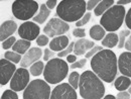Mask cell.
<instances>
[{
	"mask_svg": "<svg viewBox=\"0 0 131 99\" xmlns=\"http://www.w3.org/2000/svg\"><path fill=\"white\" fill-rule=\"evenodd\" d=\"M91 67L101 80L111 83L118 71V59L111 50H102L92 58Z\"/></svg>",
	"mask_w": 131,
	"mask_h": 99,
	"instance_id": "1",
	"label": "cell"
},
{
	"mask_svg": "<svg viewBox=\"0 0 131 99\" xmlns=\"http://www.w3.org/2000/svg\"><path fill=\"white\" fill-rule=\"evenodd\" d=\"M79 89L83 99H101L105 94L102 80L92 71H85L81 75Z\"/></svg>",
	"mask_w": 131,
	"mask_h": 99,
	"instance_id": "2",
	"label": "cell"
},
{
	"mask_svg": "<svg viewBox=\"0 0 131 99\" xmlns=\"http://www.w3.org/2000/svg\"><path fill=\"white\" fill-rule=\"evenodd\" d=\"M87 9V2L84 0H64L57 7V14L66 22L79 21Z\"/></svg>",
	"mask_w": 131,
	"mask_h": 99,
	"instance_id": "3",
	"label": "cell"
},
{
	"mask_svg": "<svg viewBox=\"0 0 131 99\" xmlns=\"http://www.w3.org/2000/svg\"><path fill=\"white\" fill-rule=\"evenodd\" d=\"M126 10L124 6L121 5H113L110 9H108L100 19L101 26L110 33L116 32L119 29L125 19Z\"/></svg>",
	"mask_w": 131,
	"mask_h": 99,
	"instance_id": "4",
	"label": "cell"
},
{
	"mask_svg": "<svg viewBox=\"0 0 131 99\" xmlns=\"http://www.w3.org/2000/svg\"><path fill=\"white\" fill-rule=\"evenodd\" d=\"M69 67L64 60L51 59L47 63L43 71L45 80L49 84H58L62 82L68 75Z\"/></svg>",
	"mask_w": 131,
	"mask_h": 99,
	"instance_id": "5",
	"label": "cell"
},
{
	"mask_svg": "<svg viewBox=\"0 0 131 99\" xmlns=\"http://www.w3.org/2000/svg\"><path fill=\"white\" fill-rule=\"evenodd\" d=\"M50 87L47 81L35 79L24 89L23 99H49Z\"/></svg>",
	"mask_w": 131,
	"mask_h": 99,
	"instance_id": "6",
	"label": "cell"
},
{
	"mask_svg": "<svg viewBox=\"0 0 131 99\" xmlns=\"http://www.w3.org/2000/svg\"><path fill=\"white\" fill-rule=\"evenodd\" d=\"M12 13L19 20H27L34 16L38 9V3L33 0L14 1L12 3Z\"/></svg>",
	"mask_w": 131,
	"mask_h": 99,
	"instance_id": "7",
	"label": "cell"
},
{
	"mask_svg": "<svg viewBox=\"0 0 131 99\" xmlns=\"http://www.w3.org/2000/svg\"><path fill=\"white\" fill-rule=\"evenodd\" d=\"M69 29H70V25L68 24V22H66L60 18H52L46 24L43 28V33L48 36L57 37L58 35L61 36L62 34L69 32Z\"/></svg>",
	"mask_w": 131,
	"mask_h": 99,
	"instance_id": "8",
	"label": "cell"
},
{
	"mask_svg": "<svg viewBox=\"0 0 131 99\" xmlns=\"http://www.w3.org/2000/svg\"><path fill=\"white\" fill-rule=\"evenodd\" d=\"M29 84V72L25 68L17 69L10 80V89L13 91H22Z\"/></svg>",
	"mask_w": 131,
	"mask_h": 99,
	"instance_id": "9",
	"label": "cell"
},
{
	"mask_svg": "<svg viewBox=\"0 0 131 99\" xmlns=\"http://www.w3.org/2000/svg\"><path fill=\"white\" fill-rule=\"evenodd\" d=\"M40 28L39 26L32 21H25L22 24L19 25L18 34L22 39L31 42L33 39L37 38L39 36Z\"/></svg>",
	"mask_w": 131,
	"mask_h": 99,
	"instance_id": "10",
	"label": "cell"
},
{
	"mask_svg": "<svg viewBox=\"0 0 131 99\" xmlns=\"http://www.w3.org/2000/svg\"><path fill=\"white\" fill-rule=\"evenodd\" d=\"M49 99H77L76 89L68 83L60 84L53 88Z\"/></svg>",
	"mask_w": 131,
	"mask_h": 99,
	"instance_id": "11",
	"label": "cell"
},
{
	"mask_svg": "<svg viewBox=\"0 0 131 99\" xmlns=\"http://www.w3.org/2000/svg\"><path fill=\"white\" fill-rule=\"evenodd\" d=\"M16 71L15 65L6 60V59H1L0 60V84L5 85L8 81L13 77L14 73Z\"/></svg>",
	"mask_w": 131,
	"mask_h": 99,
	"instance_id": "12",
	"label": "cell"
},
{
	"mask_svg": "<svg viewBox=\"0 0 131 99\" xmlns=\"http://www.w3.org/2000/svg\"><path fill=\"white\" fill-rule=\"evenodd\" d=\"M41 55H42V51L39 48H31L30 50H28L27 53L24 54V56L20 62L21 68H26V67L31 66L34 63L38 62Z\"/></svg>",
	"mask_w": 131,
	"mask_h": 99,
	"instance_id": "13",
	"label": "cell"
},
{
	"mask_svg": "<svg viewBox=\"0 0 131 99\" xmlns=\"http://www.w3.org/2000/svg\"><path fill=\"white\" fill-rule=\"evenodd\" d=\"M118 69L123 76L131 77V52L122 53L118 58Z\"/></svg>",
	"mask_w": 131,
	"mask_h": 99,
	"instance_id": "14",
	"label": "cell"
},
{
	"mask_svg": "<svg viewBox=\"0 0 131 99\" xmlns=\"http://www.w3.org/2000/svg\"><path fill=\"white\" fill-rule=\"evenodd\" d=\"M17 24L13 20H6L0 26V39L1 43L11 37V35L16 32Z\"/></svg>",
	"mask_w": 131,
	"mask_h": 99,
	"instance_id": "15",
	"label": "cell"
},
{
	"mask_svg": "<svg viewBox=\"0 0 131 99\" xmlns=\"http://www.w3.org/2000/svg\"><path fill=\"white\" fill-rule=\"evenodd\" d=\"M95 47V44L89 39L86 38H81L79 39L77 43H75V47H74V53L76 56H82L86 55L87 51H90Z\"/></svg>",
	"mask_w": 131,
	"mask_h": 99,
	"instance_id": "16",
	"label": "cell"
},
{
	"mask_svg": "<svg viewBox=\"0 0 131 99\" xmlns=\"http://www.w3.org/2000/svg\"><path fill=\"white\" fill-rule=\"evenodd\" d=\"M69 37L67 35L57 36L49 43V49L54 52H61L64 51L69 47Z\"/></svg>",
	"mask_w": 131,
	"mask_h": 99,
	"instance_id": "17",
	"label": "cell"
},
{
	"mask_svg": "<svg viewBox=\"0 0 131 99\" xmlns=\"http://www.w3.org/2000/svg\"><path fill=\"white\" fill-rule=\"evenodd\" d=\"M118 42H119V36L114 33H109L102 39V45L103 47L111 49V48H114L116 45L118 46Z\"/></svg>",
	"mask_w": 131,
	"mask_h": 99,
	"instance_id": "18",
	"label": "cell"
},
{
	"mask_svg": "<svg viewBox=\"0 0 131 99\" xmlns=\"http://www.w3.org/2000/svg\"><path fill=\"white\" fill-rule=\"evenodd\" d=\"M115 88L118 91H125L126 89H128L131 86V80L130 78L126 77V76H119L118 78H116L114 83Z\"/></svg>",
	"mask_w": 131,
	"mask_h": 99,
	"instance_id": "19",
	"label": "cell"
},
{
	"mask_svg": "<svg viewBox=\"0 0 131 99\" xmlns=\"http://www.w3.org/2000/svg\"><path fill=\"white\" fill-rule=\"evenodd\" d=\"M114 1L113 0H103V1H100L97 7L95 8V15L96 16H100V15H103L108 9H110L113 5H114Z\"/></svg>",
	"mask_w": 131,
	"mask_h": 99,
	"instance_id": "20",
	"label": "cell"
},
{
	"mask_svg": "<svg viewBox=\"0 0 131 99\" xmlns=\"http://www.w3.org/2000/svg\"><path fill=\"white\" fill-rule=\"evenodd\" d=\"M49 13H50V10H49V8L47 7V5H46V4H41V5H40V7H39L38 14L33 17L34 22L39 23V24L43 23V22H45V21L48 19Z\"/></svg>",
	"mask_w": 131,
	"mask_h": 99,
	"instance_id": "21",
	"label": "cell"
},
{
	"mask_svg": "<svg viewBox=\"0 0 131 99\" xmlns=\"http://www.w3.org/2000/svg\"><path fill=\"white\" fill-rule=\"evenodd\" d=\"M29 48H30V42L25 41V39H19V41H16V43L12 47V51L21 55V54L27 53Z\"/></svg>",
	"mask_w": 131,
	"mask_h": 99,
	"instance_id": "22",
	"label": "cell"
},
{
	"mask_svg": "<svg viewBox=\"0 0 131 99\" xmlns=\"http://www.w3.org/2000/svg\"><path fill=\"white\" fill-rule=\"evenodd\" d=\"M106 35V31L99 24L93 25L90 28V36L95 41H102Z\"/></svg>",
	"mask_w": 131,
	"mask_h": 99,
	"instance_id": "23",
	"label": "cell"
},
{
	"mask_svg": "<svg viewBox=\"0 0 131 99\" xmlns=\"http://www.w3.org/2000/svg\"><path fill=\"white\" fill-rule=\"evenodd\" d=\"M45 67L43 63L41 61H38L36 63H34L33 65H31L30 69H29V73L32 76H39L43 71H45Z\"/></svg>",
	"mask_w": 131,
	"mask_h": 99,
	"instance_id": "24",
	"label": "cell"
},
{
	"mask_svg": "<svg viewBox=\"0 0 131 99\" xmlns=\"http://www.w3.org/2000/svg\"><path fill=\"white\" fill-rule=\"evenodd\" d=\"M4 59H6V60H8V61H10V62H12L13 64H16V63H19V62H21V57H20V55L19 54H17L15 52H5V54H4Z\"/></svg>",
	"mask_w": 131,
	"mask_h": 99,
	"instance_id": "25",
	"label": "cell"
},
{
	"mask_svg": "<svg viewBox=\"0 0 131 99\" xmlns=\"http://www.w3.org/2000/svg\"><path fill=\"white\" fill-rule=\"evenodd\" d=\"M80 74L78 72H72L69 76V84L74 88L77 89L79 88V83H80Z\"/></svg>",
	"mask_w": 131,
	"mask_h": 99,
	"instance_id": "26",
	"label": "cell"
},
{
	"mask_svg": "<svg viewBox=\"0 0 131 99\" xmlns=\"http://www.w3.org/2000/svg\"><path fill=\"white\" fill-rule=\"evenodd\" d=\"M1 99H18L16 92L11 90V89H8V90H5L1 96Z\"/></svg>",
	"mask_w": 131,
	"mask_h": 99,
	"instance_id": "27",
	"label": "cell"
},
{
	"mask_svg": "<svg viewBox=\"0 0 131 99\" xmlns=\"http://www.w3.org/2000/svg\"><path fill=\"white\" fill-rule=\"evenodd\" d=\"M15 43H16L15 37H14V36H11V37L7 38L6 41L2 42V49H4V50L10 49L11 47H13V46H14V44H15Z\"/></svg>",
	"mask_w": 131,
	"mask_h": 99,
	"instance_id": "28",
	"label": "cell"
},
{
	"mask_svg": "<svg viewBox=\"0 0 131 99\" xmlns=\"http://www.w3.org/2000/svg\"><path fill=\"white\" fill-rule=\"evenodd\" d=\"M74 47H75V43H71L70 45H69V47L67 48L66 50L64 51H62V52H60L59 54H58V56H59V58H63V57H68L73 51H74Z\"/></svg>",
	"mask_w": 131,
	"mask_h": 99,
	"instance_id": "29",
	"label": "cell"
},
{
	"mask_svg": "<svg viewBox=\"0 0 131 99\" xmlns=\"http://www.w3.org/2000/svg\"><path fill=\"white\" fill-rule=\"evenodd\" d=\"M36 44L39 46V47H45L47 46L48 44H49V36L48 35H39L37 38H36Z\"/></svg>",
	"mask_w": 131,
	"mask_h": 99,
	"instance_id": "30",
	"label": "cell"
},
{
	"mask_svg": "<svg viewBox=\"0 0 131 99\" xmlns=\"http://www.w3.org/2000/svg\"><path fill=\"white\" fill-rule=\"evenodd\" d=\"M90 18H91V13H90V12L85 13V15H84V16H83L82 18L79 20V21H77V23H76L77 27H80V26H83V25L87 24V23L89 22Z\"/></svg>",
	"mask_w": 131,
	"mask_h": 99,
	"instance_id": "31",
	"label": "cell"
},
{
	"mask_svg": "<svg viewBox=\"0 0 131 99\" xmlns=\"http://www.w3.org/2000/svg\"><path fill=\"white\" fill-rule=\"evenodd\" d=\"M102 50H103V49H102V47L95 46L93 49H91L90 51H89V52H87V53H86V55H85V56H86V59H89V58H93V57H94L96 54H98L99 52H101Z\"/></svg>",
	"mask_w": 131,
	"mask_h": 99,
	"instance_id": "32",
	"label": "cell"
},
{
	"mask_svg": "<svg viewBox=\"0 0 131 99\" xmlns=\"http://www.w3.org/2000/svg\"><path fill=\"white\" fill-rule=\"evenodd\" d=\"M86 63H87V60H86V59H82V60H79V61L75 62L74 64H72V65H71V68H72V69H76V68L82 69V68H84V66L86 65Z\"/></svg>",
	"mask_w": 131,
	"mask_h": 99,
	"instance_id": "33",
	"label": "cell"
},
{
	"mask_svg": "<svg viewBox=\"0 0 131 99\" xmlns=\"http://www.w3.org/2000/svg\"><path fill=\"white\" fill-rule=\"evenodd\" d=\"M99 3H100L99 0H90V1H88L87 2V10H92V9L96 8Z\"/></svg>",
	"mask_w": 131,
	"mask_h": 99,
	"instance_id": "34",
	"label": "cell"
},
{
	"mask_svg": "<svg viewBox=\"0 0 131 99\" xmlns=\"http://www.w3.org/2000/svg\"><path fill=\"white\" fill-rule=\"evenodd\" d=\"M43 53H45V55H43V60L45 61H49V59L54 57V53L51 52L50 49H46L43 51Z\"/></svg>",
	"mask_w": 131,
	"mask_h": 99,
	"instance_id": "35",
	"label": "cell"
},
{
	"mask_svg": "<svg viewBox=\"0 0 131 99\" xmlns=\"http://www.w3.org/2000/svg\"><path fill=\"white\" fill-rule=\"evenodd\" d=\"M85 29L81 28V27H78V28H75L74 32H73V35L74 36H77V37H84L85 36Z\"/></svg>",
	"mask_w": 131,
	"mask_h": 99,
	"instance_id": "36",
	"label": "cell"
},
{
	"mask_svg": "<svg viewBox=\"0 0 131 99\" xmlns=\"http://www.w3.org/2000/svg\"><path fill=\"white\" fill-rule=\"evenodd\" d=\"M118 36H119V42H118V48L119 49H122L124 46H125V35L123 34L122 33H120L118 34Z\"/></svg>",
	"mask_w": 131,
	"mask_h": 99,
	"instance_id": "37",
	"label": "cell"
},
{
	"mask_svg": "<svg viewBox=\"0 0 131 99\" xmlns=\"http://www.w3.org/2000/svg\"><path fill=\"white\" fill-rule=\"evenodd\" d=\"M116 99H130V94L126 91H121L117 94Z\"/></svg>",
	"mask_w": 131,
	"mask_h": 99,
	"instance_id": "38",
	"label": "cell"
},
{
	"mask_svg": "<svg viewBox=\"0 0 131 99\" xmlns=\"http://www.w3.org/2000/svg\"><path fill=\"white\" fill-rule=\"evenodd\" d=\"M125 23H126L127 27H128L129 29H131V7L129 8L128 12H127L126 15H125Z\"/></svg>",
	"mask_w": 131,
	"mask_h": 99,
	"instance_id": "39",
	"label": "cell"
},
{
	"mask_svg": "<svg viewBox=\"0 0 131 99\" xmlns=\"http://www.w3.org/2000/svg\"><path fill=\"white\" fill-rule=\"evenodd\" d=\"M57 3H58V2H57L56 0H49V1H47L46 5H47V7L49 8V10H51L52 8H54V7H56Z\"/></svg>",
	"mask_w": 131,
	"mask_h": 99,
	"instance_id": "40",
	"label": "cell"
},
{
	"mask_svg": "<svg viewBox=\"0 0 131 99\" xmlns=\"http://www.w3.org/2000/svg\"><path fill=\"white\" fill-rule=\"evenodd\" d=\"M76 60H77V56H76V55H69V56L67 57V61H68L69 63H71V64H74L75 62H77Z\"/></svg>",
	"mask_w": 131,
	"mask_h": 99,
	"instance_id": "41",
	"label": "cell"
},
{
	"mask_svg": "<svg viewBox=\"0 0 131 99\" xmlns=\"http://www.w3.org/2000/svg\"><path fill=\"white\" fill-rule=\"evenodd\" d=\"M125 49L127 50V51H129V52H131V35L129 36V38L125 42Z\"/></svg>",
	"mask_w": 131,
	"mask_h": 99,
	"instance_id": "42",
	"label": "cell"
},
{
	"mask_svg": "<svg viewBox=\"0 0 131 99\" xmlns=\"http://www.w3.org/2000/svg\"><path fill=\"white\" fill-rule=\"evenodd\" d=\"M128 3H131V0H119V1H117V5H121V6L126 5Z\"/></svg>",
	"mask_w": 131,
	"mask_h": 99,
	"instance_id": "43",
	"label": "cell"
},
{
	"mask_svg": "<svg viewBox=\"0 0 131 99\" xmlns=\"http://www.w3.org/2000/svg\"><path fill=\"white\" fill-rule=\"evenodd\" d=\"M103 99H116V97L113 96V95H106Z\"/></svg>",
	"mask_w": 131,
	"mask_h": 99,
	"instance_id": "44",
	"label": "cell"
},
{
	"mask_svg": "<svg viewBox=\"0 0 131 99\" xmlns=\"http://www.w3.org/2000/svg\"><path fill=\"white\" fill-rule=\"evenodd\" d=\"M128 93H129V94H131V86L128 88Z\"/></svg>",
	"mask_w": 131,
	"mask_h": 99,
	"instance_id": "45",
	"label": "cell"
}]
</instances>
